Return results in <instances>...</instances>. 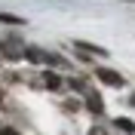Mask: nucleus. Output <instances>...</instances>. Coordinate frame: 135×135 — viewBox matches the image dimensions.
I'll list each match as a JSON object with an SVG mask.
<instances>
[{
  "mask_svg": "<svg viewBox=\"0 0 135 135\" xmlns=\"http://www.w3.org/2000/svg\"><path fill=\"white\" fill-rule=\"evenodd\" d=\"M95 77H98L101 83H108V86H123V74H117V71H110V68H95Z\"/></svg>",
  "mask_w": 135,
  "mask_h": 135,
  "instance_id": "obj_1",
  "label": "nucleus"
},
{
  "mask_svg": "<svg viewBox=\"0 0 135 135\" xmlns=\"http://www.w3.org/2000/svg\"><path fill=\"white\" fill-rule=\"evenodd\" d=\"M86 108H89V114H104V101H101V95L95 89L86 92Z\"/></svg>",
  "mask_w": 135,
  "mask_h": 135,
  "instance_id": "obj_2",
  "label": "nucleus"
},
{
  "mask_svg": "<svg viewBox=\"0 0 135 135\" xmlns=\"http://www.w3.org/2000/svg\"><path fill=\"white\" fill-rule=\"evenodd\" d=\"M43 83L49 86V89H61V86H65V80H61L55 71H46V74H43Z\"/></svg>",
  "mask_w": 135,
  "mask_h": 135,
  "instance_id": "obj_3",
  "label": "nucleus"
},
{
  "mask_svg": "<svg viewBox=\"0 0 135 135\" xmlns=\"http://www.w3.org/2000/svg\"><path fill=\"white\" fill-rule=\"evenodd\" d=\"M114 126L123 129V132H129V135H135V123H132L129 117H117V120H114Z\"/></svg>",
  "mask_w": 135,
  "mask_h": 135,
  "instance_id": "obj_4",
  "label": "nucleus"
},
{
  "mask_svg": "<svg viewBox=\"0 0 135 135\" xmlns=\"http://www.w3.org/2000/svg\"><path fill=\"white\" fill-rule=\"evenodd\" d=\"M77 49H86V52H95V55H108V52L101 49V46H95V43H86V40H80V43H77Z\"/></svg>",
  "mask_w": 135,
  "mask_h": 135,
  "instance_id": "obj_5",
  "label": "nucleus"
},
{
  "mask_svg": "<svg viewBox=\"0 0 135 135\" xmlns=\"http://www.w3.org/2000/svg\"><path fill=\"white\" fill-rule=\"evenodd\" d=\"M0 22L3 25H22V18H16V16H0Z\"/></svg>",
  "mask_w": 135,
  "mask_h": 135,
  "instance_id": "obj_6",
  "label": "nucleus"
},
{
  "mask_svg": "<svg viewBox=\"0 0 135 135\" xmlns=\"http://www.w3.org/2000/svg\"><path fill=\"white\" fill-rule=\"evenodd\" d=\"M0 135H18V132H16V129H9V126H6V129H0Z\"/></svg>",
  "mask_w": 135,
  "mask_h": 135,
  "instance_id": "obj_7",
  "label": "nucleus"
},
{
  "mask_svg": "<svg viewBox=\"0 0 135 135\" xmlns=\"http://www.w3.org/2000/svg\"><path fill=\"white\" fill-rule=\"evenodd\" d=\"M89 135H104V129H92V132H89Z\"/></svg>",
  "mask_w": 135,
  "mask_h": 135,
  "instance_id": "obj_8",
  "label": "nucleus"
}]
</instances>
